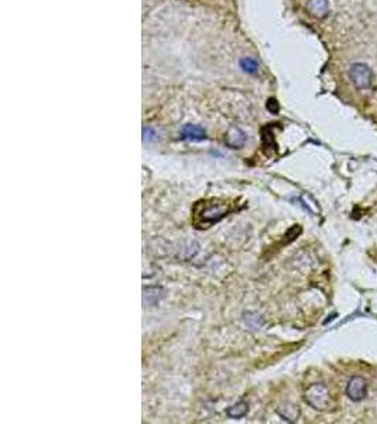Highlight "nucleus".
I'll list each match as a JSON object with an SVG mask.
<instances>
[{
	"mask_svg": "<svg viewBox=\"0 0 377 424\" xmlns=\"http://www.w3.org/2000/svg\"><path fill=\"white\" fill-rule=\"evenodd\" d=\"M233 211H235V204L230 203L229 200H219V198L204 200L194 205L192 219L196 228H209Z\"/></svg>",
	"mask_w": 377,
	"mask_h": 424,
	"instance_id": "obj_1",
	"label": "nucleus"
},
{
	"mask_svg": "<svg viewBox=\"0 0 377 424\" xmlns=\"http://www.w3.org/2000/svg\"><path fill=\"white\" fill-rule=\"evenodd\" d=\"M304 400L308 403L312 409L315 410H325L329 406V390L324 383H314L309 387H307V390L304 393Z\"/></svg>",
	"mask_w": 377,
	"mask_h": 424,
	"instance_id": "obj_2",
	"label": "nucleus"
},
{
	"mask_svg": "<svg viewBox=\"0 0 377 424\" xmlns=\"http://www.w3.org/2000/svg\"><path fill=\"white\" fill-rule=\"evenodd\" d=\"M349 78L358 89H369L373 82V71L366 64L356 63L349 70Z\"/></svg>",
	"mask_w": 377,
	"mask_h": 424,
	"instance_id": "obj_3",
	"label": "nucleus"
},
{
	"mask_svg": "<svg viewBox=\"0 0 377 424\" xmlns=\"http://www.w3.org/2000/svg\"><path fill=\"white\" fill-rule=\"evenodd\" d=\"M346 394L352 402H362L367 394V383L362 376H353L346 385Z\"/></svg>",
	"mask_w": 377,
	"mask_h": 424,
	"instance_id": "obj_4",
	"label": "nucleus"
},
{
	"mask_svg": "<svg viewBox=\"0 0 377 424\" xmlns=\"http://www.w3.org/2000/svg\"><path fill=\"white\" fill-rule=\"evenodd\" d=\"M181 137L191 142H201L207 139V132L198 125H185L181 129Z\"/></svg>",
	"mask_w": 377,
	"mask_h": 424,
	"instance_id": "obj_5",
	"label": "nucleus"
},
{
	"mask_svg": "<svg viewBox=\"0 0 377 424\" xmlns=\"http://www.w3.org/2000/svg\"><path fill=\"white\" fill-rule=\"evenodd\" d=\"M308 12L316 17V19H324L327 17L329 12L328 0H308Z\"/></svg>",
	"mask_w": 377,
	"mask_h": 424,
	"instance_id": "obj_6",
	"label": "nucleus"
},
{
	"mask_svg": "<svg viewBox=\"0 0 377 424\" xmlns=\"http://www.w3.org/2000/svg\"><path fill=\"white\" fill-rule=\"evenodd\" d=\"M245 134L243 132L238 129V127H232L226 134V143L227 146H230L232 149H239L245 145Z\"/></svg>",
	"mask_w": 377,
	"mask_h": 424,
	"instance_id": "obj_7",
	"label": "nucleus"
},
{
	"mask_svg": "<svg viewBox=\"0 0 377 424\" xmlns=\"http://www.w3.org/2000/svg\"><path fill=\"white\" fill-rule=\"evenodd\" d=\"M277 412H278V414H280L281 417L288 420V421H296L297 418H298V416H300V409H298V406L294 405L281 406Z\"/></svg>",
	"mask_w": 377,
	"mask_h": 424,
	"instance_id": "obj_8",
	"label": "nucleus"
},
{
	"mask_svg": "<svg viewBox=\"0 0 377 424\" xmlns=\"http://www.w3.org/2000/svg\"><path fill=\"white\" fill-rule=\"evenodd\" d=\"M247 412H249V406L245 402H239L236 405L230 406L226 410L227 416L230 418H242L247 414Z\"/></svg>",
	"mask_w": 377,
	"mask_h": 424,
	"instance_id": "obj_9",
	"label": "nucleus"
},
{
	"mask_svg": "<svg viewBox=\"0 0 377 424\" xmlns=\"http://www.w3.org/2000/svg\"><path fill=\"white\" fill-rule=\"evenodd\" d=\"M240 67L243 68V71L249 72V74H256L258 71V64L256 60L253 58H243L240 61Z\"/></svg>",
	"mask_w": 377,
	"mask_h": 424,
	"instance_id": "obj_10",
	"label": "nucleus"
},
{
	"mask_svg": "<svg viewBox=\"0 0 377 424\" xmlns=\"http://www.w3.org/2000/svg\"><path fill=\"white\" fill-rule=\"evenodd\" d=\"M143 140L144 142H154V140H157V133L151 127H144V130H143Z\"/></svg>",
	"mask_w": 377,
	"mask_h": 424,
	"instance_id": "obj_11",
	"label": "nucleus"
},
{
	"mask_svg": "<svg viewBox=\"0 0 377 424\" xmlns=\"http://www.w3.org/2000/svg\"><path fill=\"white\" fill-rule=\"evenodd\" d=\"M267 108H269V110H271L273 114H277V112H278V103L276 102V99H270Z\"/></svg>",
	"mask_w": 377,
	"mask_h": 424,
	"instance_id": "obj_12",
	"label": "nucleus"
}]
</instances>
